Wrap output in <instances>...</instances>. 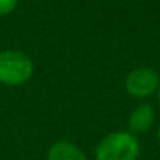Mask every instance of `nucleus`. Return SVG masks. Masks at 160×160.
Here are the masks:
<instances>
[{
	"instance_id": "nucleus-7",
	"label": "nucleus",
	"mask_w": 160,
	"mask_h": 160,
	"mask_svg": "<svg viewBox=\"0 0 160 160\" xmlns=\"http://www.w3.org/2000/svg\"><path fill=\"white\" fill-rule=\"evenodd\" d=\"M156 93H157V100H159V103H160V87H159V90H157Z\"/></svg>"
},
{
	"instance_id": "nucleus-2",
	"label": "nucleus",
	"mask_w": 160,
	"mask_h": 160,
	"mask_svg": "<svg viewBox=\"0 0 160 160\" xmlns=\"http://www.w3.org/2000/svg\"><path fill=\"white\" fill-rule=\"evenodd\" d=\"M34 75V64L31 58L19 50L0 52V84L17 87L27 84Z\"/></svg>"
},
{
	"instance_id": "nucleus-1",
	"label": "nucleus",
	"mask_w": 160,
	"mask_h": 160,
	"mask_svg": "<svg viewBox=\"0 0 160 160\" xmlns=\"http://www.w3.org/2000/svg\"><path fill=\"white\" fill-rule=\"evenodd\" d=\"M140 156V142L129 131L110 132L100 140L95 148L97 160H137Z\"/></svg>"
},
{
	"instance_id": "nucleus-6",
	"label": "nucleus",
	"mask_w": 160,
	"mask_h": 160,
	"mask_svg": "<svg viewBox=\"0 0 160 160\" xmlns=\"http://www.w3.org/2000/svg\"><path fill=\"white\" fill-rule=\"evenodd\" d=\"M17 5H19V0H0V17H5L14 12Z\"/></svg>"
},
{
	"instance_id": "nucleus-4",
	"label": "nucleus",
	"mask_w": 160,
	"mask_h": 160,
	"mask_svg": "<svg viewBox=\"0 0 160 160\" xmlns=\"http://www.w3.org/2000/svg\"><path fill=\"white\" fill-rule=\"evenodd\" d=\"M156 123V110L148 103H142L132 109L128 118V128L132 134H142L149 131Z\"/></svg>"
},
{
	"instance_id": "nucleus-8",
	"label": "nucleus",
	"mask_w": 160,
	"mask_h": 160,
	"mask_svg": "<svg viewBox=\"0 0 160 160\" xmlns=\"http://www.w3.org/2000/svg\"><path fill=\"white\" fill-rule=\"evenodd\" d=\"M157 138H159V142H160V126H159V129H157Z\"/></svg>"
},
{
	"instance_id": "nucleus-5",
	"label": "nucleus",
	"mask_w": 160,
	"mask_h": 160,
	"mask_svg": "<svg viewBox=\"0 0 160 160\" xmlns=\"http://www.w3.org/2000/svg\"><path fill=\"white\" fill-rule=\"evenodd\" d=\"M47 160H87V156L78 145L67 140H59L50 146Z\"/></svg>"
},
{
	"instance_id": "nucleus-3",
	"label": "nucleus",
	"mask_w": 160,
	"mask_h": 160,
	"mask_svg": "<svg viewBox=\"0 0 160 160\" xmlns=\"http://www.w3.org/2000/svg\"><path fill=\"white\" fill-rule=\"evenodd\" d=\"M126 92L137 100L148 98L154 95L160 87V76L154 68L138 67L128 73L124 81Z\"/></svg>"
},
{
	"instance_id": "nucleus-9",
	"label": "nucleus",
	"mask_w": 160,
	"mask_h": 160,
	"mask_svg": "<svg viewBox=\"0 0 160 160\" xmlns=\"http://www.w3.org/2000/svg\"><path fill=\"white\" fill-rule=\"evenodd\" d=\"M33 2H42V0H33Z\"/></svg>"
}]
</instances>
